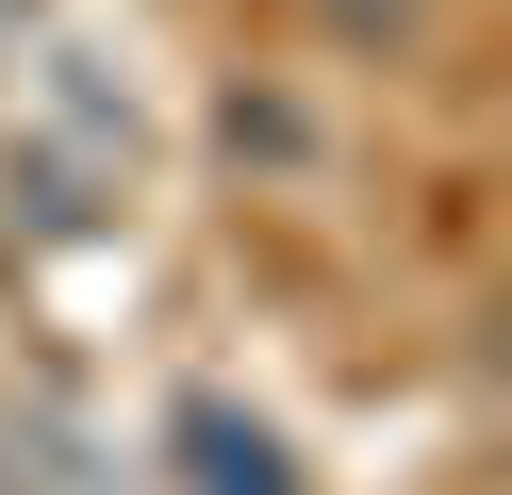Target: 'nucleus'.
Here are the masks:
<instances>
[{"mask_svg":"<svg viewBox=\"0 0 512 495\" xmlns=\"http://www.w3.org/2000/svg\"><path fill=\"white\" fill-rule=\"evenodd\" d=\"M182 462H199V495H298L281 429H265V413H232V396H182Z\"/></svg>","mask_w":512,"mask_h":495,"instance_id":"nucleus-1","label":"nucleus"}]
</instances>
